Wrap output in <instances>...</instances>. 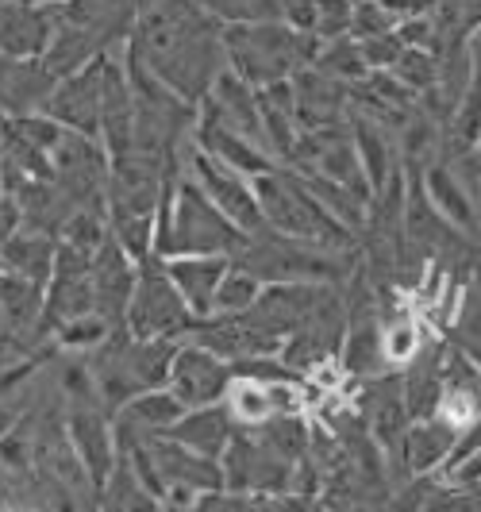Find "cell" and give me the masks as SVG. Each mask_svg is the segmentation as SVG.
Segmentation results:
<instances>
[{
	"label": "cell",
	"mask_w": 481,
	"mask_h": 512,
	"mask_svg": "<svg viewBox=\"0 0 481 512\" xmlns=\"http://www.w3.org/2000/svg\"><path fill=\"white\" fill-rule=\"evenodd\" d=\"M251 235L231 224L220 208L204 197V189L189 174L170 181L162 205H158V228H154V258L170 262L185 255H224L235 258L247 247Z\"/></svg>",
	"instance_id": "1"
},
{
	"label": "cell",
	"mask_w": 481,
	"mask_h": 512,
	"mask_svg": "<svg viewBox=\"0 0 481 512\" xmlns=\"http://www.w3.org/2000/svg\"><path fill=\"white\" fill-rule=\"evenodd\" d=\"M320 39L312 31L266 20V24H224V54L228 70L243 77L254 89H266L274 81H289L308 70L320 54Z\"/></svg>",
	"instance_id": "2"
},
{
	"label": "cell",
	"mask_w": 481,
	"mask_h": 512,
	"mask_svg": "<svg viewBox=\"0 0 481 512\" xmlns=\"http://www.w3.org/2000/svg\"><path fill=\"white\" fill-rule=\"evenodd\" d=\"M258 208L266 231H278L285 239H301L312 247H328V251H347L355 247V231L343 228L328 208L312 197V189L301 181V174H293L289 166H278L270 174L251 178Z\"/></svg>",
	"instance_id": "3"
},
{
	"label": "cell",
	"mask_w": 481,
	"mask_h": 512,
	"mask_svg": "<svg viewBox=\"0 0 481 512\" xmlns=\"http://www.w3.org/2000/svg\"><path fill=\"white\" fill-rule=\"evenodd\" d=\"M231 262L251 270L262 285H335L355 274L351 255L328 251V247H312V243H301V239H285L278 231L251 235L247 247Z\"/></svg>",
	"instance_id": "4"
},
{
	"label": "cell",
	"mask_w": 481,
	"mask_h": 512,
	"mask_svg": "<svg viewBox=\"0 0 481 512\" xmlns=\"http://www.w3.org/2000/svg\"><path fill=\"white\" fill-rule=\"evenodd\" d=\"M193 312L181 301L178 285L170 282L166 262L162 258H147L139 262V282H135V297L127 308V335L135 339H185L193 328Z\"/></svg>",
	"instance_id": "5"
},
{
	"label": "cell",
	"mask_w": 481,
	"mask_h": 512,
	"mask_svg": "<svg viewBox=\"0 0 481 512\" xmlns=\"http://www.w3.org/2000/svg\"><path fill=\"white\" fill-rule=\"evenodd\" d=\"M224 466V489L228 493H254V497H289L293 478L301 462L281 459L278 451H270L254 432H235L228 455L220 459Z\"/></svg>",
	"instance_id": "6"
},
{
	"label": "cell",
	"mask_w": 481,
	"mask_h": 512,
	"mask_svg": "<svg viewBox=\"0 0 481 512\" xmlns=\"http://www.w3.org/2000/svg\"><path fill=\"white\" fill-rule=\"evenodd\" d=\"M185 174L201 185L204 197L220 208L243 235H262L266 231V220H262V208H258L251 178H243L239 170L224 166L220 158H212L201 147H193V151L185 154Z\"/></svg>",
	"instance_id": "7"
},
{
	"label": "cell",
	"mask_w": 481,
	"mask_h": 512,
	"mask_svg": "<svg viewBox=\"0 0 481 512\" xmlns=\"http://www.w3.org/2000/svg\"><path fill=\"white\" fill-rule=\"evenodd\" d=\"M170 389L185 401V409H204V405H224L235 385V366L197 343H178V355L170 366Z\"/></svg>",
	"instance_id": "8"
},
{
	"label": "cell",
	"mask_w": 481,
	"mask_h": 512,
	"mask_svg": "<svg viewBox=\"0 0 481 512\" xmlns=\"http://www.w3.org/2000/svg\"><path fill=\"white\" fill-rule=\"evenodd\" d=\"M51 120H58L66 131L77 135H89V139H101V116H104V54L77 70L74 77H62L54 85L51 101L43 108Z\"/></svg>",
	"instance_id": "9"
},
{
	"label": "cell",
	"mask_w": 481,
	"mask_h": 512,
	"mask_svg": "<svg viewBox=\"0 0 481 512\" xmlns=\"http://www.w3.org/2000/svg\"><path fill=\"white\" fill-rule=\"evenodd\" d=\"M66 436L74 443L77 459L89 470L97 493H104L108 478L116 474L120 462V439H116V420H108L101 405H74L66 416Z\"/></svg>",
	"instance_id": "10"
},
{
	"label": "cell",
	"mask_w": 481,
	"mask_h": 512,
	"mask_svg": "<svg viewBox=\"0 0 481 512\" xmlns=\"http://www.w3.org/2000/svg\"><path fill=\"white\" fill-rule=\"evenodd\" d=\"M54 12L58 20L85 31L104 54H124L135 35L139 0H66Z\"/></svg>",
	"instance_id": "11"
},
{
	"label": "cell",
	"mask_w": 481,
	"mask_h": 512,
	"mask_svg": "<svg viewBox=\"0 0 481 512\" xmlns=\"http://www.w3.org/2000/svg\"><path fill=\"white\" fill-rule=\"evenodd\" d=\"M358 412L362 424L370 428V436L381 443V451H401V439L408 432V401H405V382L401 374H378L366 378L362 397H358Z\"/></svg>",
	"instance_id": "12"
},
{
	"label": "cell",
	"mask_w": 481,
	"mask_h": 512,
	"mask_svg": "<svg viewBox=\"0 0 481 512\" xmlns=\"http://www.w3.org/2000/svg\"><path fill=\"white\" fill-rule=\"evenodd\" d=\"M51 70L39 58H8L0 54V112L8 120L43 112L54 93Z\"/></svg>",
	"instance_id": "13"
},
{
	"label": "cell",
	"mask_w": 481,
	"mask_h": 512,
	"mask_svg": "<svg viewBox=\"0 0 481 512\" xmlns=\"http://www.w3.org/2000/svg\"><path fill=\"white\" fill-rule=\"evenodd\" d=\"M420 185H424V197L431 201V208L458 231V235H466V239H481V228H478V205H474V197H470V189H466V181L458 178L455 166H447L443 158H435L424 166V174H420Z\"/></svg>",
	"instance_id": "14"
},
{
	"label": "cell",
	"mask_w": 481,
	"mask_h": 512,
	"mask_svg": "<svg viewBox=\"0 0 481 512\" xmlns=\"http://www.w3.org/2000/svg\"><path fill=\"white\" fill-rule=\"evenodd\" d=\"M151 451L166 478V489H189V493H220L224 489V466L189 451L178 439L151 436Z\"/></svg>",
	"instance_id": "15"
},
{
	"label": "cell",
	"mask_w": 481,
	"mask_h": 512,
	"mask_svg": "<svg viewBox=\"0 0 481 512\" xmlns=\"http://www.w3.org/2000/svg\"><path fill=\"white\" fill-rule=\"evenodd\" d=\"M54 31V8L8 0L0 8V54L8 58H43Z\"/></svg>",
	"instance_id": "16"
},
{
	"label": "cell",
	"mask_w": 481,
	"mask_h": 512,
	"mask_svg": "<svg viewBox=\"0 0 481 512\" xmlns=\"http://www.w3.org/2000/svg\"><path fill=\"white\" fill-rule=\"evenodd\" d=\"M231 270V258L224 255H185V258H170L166 262V274L170 282L178 285L181 301L189 305V312L204 320L212 316L216 308V293H220V282Z\"/></svg>",
	"instance_id": "17"
},
{
	"label": "cell",
	"mask_w": 481,
	"mask_h": 512,
	"mask_svg": "<svg viewBox=\"0 0 481 512\" xmlns=\"http://www.w3.org/2000/svg\"><path fill=\"white\" fill-rule=\"evenodd\" d=\"M351 139H355L358 162L366 170V181L378 197L381 189L393 181V174L401 170V143H397V131L370 120V116H351Z\"/></svg>",
	"instance_id": "18"
},
{
	"label": "cell",
	"mask_w": 481,
	"mask_h": 512,
	"mask_svg": "<svg viewBox=\"0 0 481 512\" xmlns=\"http://www.w3.org/2000/svg\"><path fill=\"white\" fill-rule=\"evenodd\" d=\"M455 443H458V428L443 412H435V416H424V420L408 424L405 439H401V459H405L408 474H416V478L420 474H435V470L447 466Z\"/></svg>",
	"instance_id": "19"
},
{
	"label": "cell",
	"mask_w": 481,
	"mask_h": 512,
	"mask_svg": "<svg viewBox=\"0 0 481 512\" xmlns=\"http://www.w3.org/2000/svg\"><path fill=\"white\" fill-rule=\"evenodd\" d=\"M235 432H239V428H235V420H231L228 405H204V409L185 412L166 436L185 443L189 451H197V455H204V459L220 462L224 455H228Z\"/></svg>",
	"instance_id": "20"
},
{
	"label": "cell",
	"mask_w": 481,
	"mask_h": 512,
	"mask_svg": "<svg viewBox=\"0 0 481 512\" xmlns=\"http://www.w3.org/2000/svg\"><path fill=\"white\" fill-rule=\"evenodd\" d=\"M339 359H343V370H347L351 378H362V382H366V378H378V374L389 370L385 347H381V324L370 308L347 324Z\"/></svg>",
	"instance_id": "21"
},
{
	"label": "cell",
	"mask_w": 481,
	"mask_h": 512,
	"mask_svg": "<svg viewBox=\"0 0 481 512\" xmlns=\"http://www.w3.org/2000/svg\"><path fill=\"white\" fill-rule=\"evenodd\" d=\"M54 258H58V247L51 243L47 231L16 228V235L0 247V266H4L8 274H20V278L39 282V285H51Z\"/></svg>",
	"instance_id": "22"
},
{
	"label": "cell",
	"mask_w": 481,
	"mask_h": 512,
	"mask_svg": "<svg viewBox=\"0 0 481 512\" xmlns=\"http://www.w3.org/2000/svg\"><path fill=\"white\" fill-rule=\"evenodd\" d=\"M185 412H189L185 401H181L170 385H162V389H147V393H139L135 401H127L112 420H120V424L143 432V436H166Z\"/></svg>",
	"instance_id": "23"
},
{
	"label": "cell",
	"mask_w": 481,
	"mask_h": 512,
	"mask_svg": "<svg viewBox=\"0 0 481 512\" xmlns=\"http://www.w3.org/2000/svg\"><path fill=\"white\" fill-rule=\"evenodd\" d=\"M101 47L85 35V31H77L70 27L66 20H58V12H54V31H51V43H47V51H43V66L51 70L54 81H62V77H74L77 70H85V66H93L97 58H101Z\"/></svg>",
	"instance_id": "24"
},
{
	"label": "cell",
	"mask_w": 481,
	"mask_h": 512,
	"mask_svg": "<svg viewBox=\"0 0 481 512\" xmlns=\"http://www.w3.org/2000/svg\"><path fill=\"white\" fill-rule=\"evenodd\" d=\"M224 405H228L235 428H243V432H254L270 416H278L274 397H270V382H254V378H239V374H235V385H231Z\"/></svg>",
	"instance_id": "25"
},
{
	"label": "cell",
	"mask_w": 481,
	"mask_h": 512,
	"mask_svg": "<svg viewBox=\"0 0 481 512\" xmlns=\"http://www.w3.org/2000/svg\"><path fill=\"white\" fill-rule=\"evenodd\" d=\"M320 74L335 77L339 85H358V81H366L370 77V66H366V58H362V47H358V39H335V43H324L320 54H316V62H312Z\"/></svg>",
	"instance_id": "26"
},
{
	"label": "cell",
	"mask_w": 481,
	"mask_h": 512,
	"mask_svg": "<svg viewBox=\"0 0 481 512\" xmlns=\"http://www.w3.org/2000/svg\"><path fill=\"white\" fill-rule=\"evenodd\" d=\"M262 289L266 285L258 282L251 270H243V266L231 262V270L224 274V282H220V293H216L212 316H243V312H251L258 305V297H262Z\"/></svg>",
	"instance_id": "27"
},
{
	"label": "cell",
	"mask_w": 481,
	"mask_h": 512,
	"mask_svg": "<svg viewBox=\"0 0 481 512\" xmlns=\"http://www.w3.org/2000/svg\"><path fill=\"white\" fill-rule=\"evenodd\" d=\"M381 347H385L389 370H393V366H408V362L424 351V335H420V328H416L412 320L393 316V320L381 324Z\"/></svg>",
	"instance_id": "28"
},
{
	"label": "cell",
	"mask_w": 481,
	"mask_h": 512,
	"mask_svg": "<svg viewBox=\"0 0 481 512\" xmlns=\"http://www.w3.org/2000/svg\"><path fill=\"white\" fill-rule=\"evenodd\" d=\"M397 81H405L416 97H424L428 89L439 85V58L431 51H416V47H405V54L397 58V66L389 70Z\"/></svg>",
	"instance_id": "29"
},
{
	"label": "cell",
	"mask_w": 481,
	"mask_h": 512,
	"mask_svg": "<svg viewBox=\"0 0 481 512\" xmlns=\"http://www.w3.org/2000/svg\"><path fill=\"white\" fill-rule=\"evenodd\" d=\"M204 8L224 24H266L281 20L278 0H201Z\"/></svg>",
	"instance_id": "30"
},
{
	"label": "cell",
	"mask_w": 481,
	"mask_h": 512,
	"mask_svg": "<svg viewBox=\"0 0 481 512\" xmlns=\"http://www.w3.org/2000/svg\"><path fill=\"white\" fill-rule=\"evenodd\" d=\"M351 27H355V0H316V27H312V35L320 43L347 39Z\"/></svg>",
	"instance_id": "31"
},
{
	"label": "cell",
	"mask_w": 481,
	"mask_h": 512,
	"mask_svg": "<svg viewBox=\"0 0 481 512\" xmlns=\"http://www.w3.org/2000/svg\"><path fill=\"white\" fill-rule=\"evenodd\" d=\"M397 31V20L381 8V0H366V4H355V27H351V39H378V35H389Z\"/></svg>",
	"instance_id": "32"
},
{
	"label": "cell",
	"mask_w": 481,
	"mask_h": 512,
	"mask_svg": "<svg viewBox=\"0 0 481 512\" xmlns=\"http://www.w3.org/2000/svg\"><path fill=\"white\" fill-rule=\"evenodd\" d=\"M358 47H362V58H366V66H370V70H393V66H397V58L405 54V43L397 39V31L378 35V39H362Z\"/></svg>",
	"instance_id": "33"
},
{
	"label": "cell",
	"mask_w": 481,
	"mask_h": 512,
	"mask_svg": "<svg viewBox=\"0 0 481 512\" xmlns=\"http://www.w3.org/2000/svg\"><path fill=\"white\" fill-rule=\"evenodd\" d=\"M458 328L466 339H481V274L462 289V308H458Z\"/></svg>",
	"instance_id": "34"
},
{
	"label": "cell",
	"mask_w": 481,
	"mask_h": 512,
	"mask_svg": "<svg viewBox=\"0 0 481 512\" xmlns=\"http://www.w3.org/2000/svg\"><path fill=\"white\" fill-rule=\"evenodd\" d=\"M281 24L297 27V31H312L316 27V0H278Z\"/></svg>",
	"instance_id": "35"
}]
</instances>
